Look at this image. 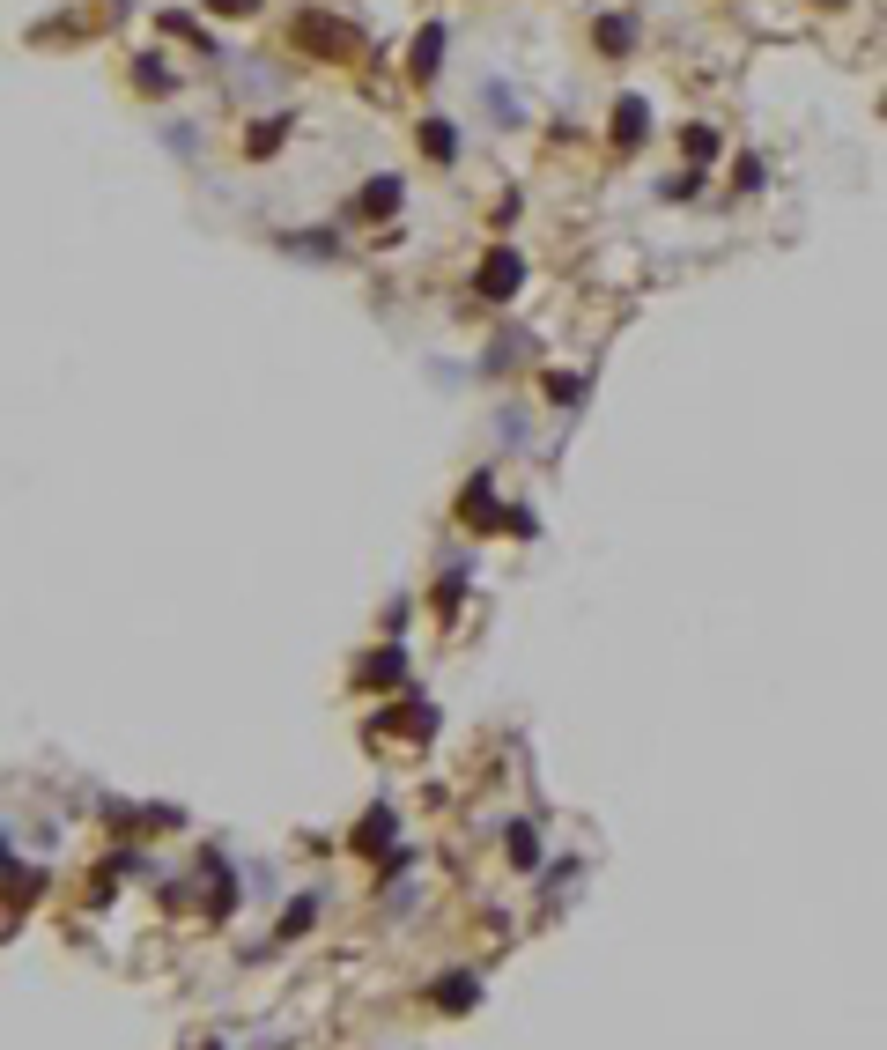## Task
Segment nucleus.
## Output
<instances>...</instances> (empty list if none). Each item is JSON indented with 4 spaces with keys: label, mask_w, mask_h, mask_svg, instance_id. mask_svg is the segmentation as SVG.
<instances>
[{
    "label": "nucleus",
    "mask_w": 887,
    "mask_h": 1050,
    "mask_svg": "<svg viewBox=\"0 0 887 1050\" xmlns=\"http://www.w3.org/2000/svg\"><path fill=\"white\" fill-rule=\"evenodd\" d=\"M518 281H525V259H518V252H488V267H481V296H518Z\"/></svg>",
    "instance_id": "1"
},
{
    "label": "nucleus",
    "mask_w": 887,
    "mask_h": 1050,
    "mask_svg": "<svg viewBox=\"0 0 887 1050\" xmlns=\"http://www.w3.org/2000/svg\"><path fill=\"white\" fill-rule=\"evenodd\" d=\"M614 141H621V148L644 141V104H621V111H614Z\"/></svg>",
    "instance_id": "2"
},
{
    "label": "nucleus",
    "mask_w": 887,
    "mask_h": 1050,
    "mask_svg": "<svg viewBox=\"0 0 887 1050\" xmlns=\"http://www.w3.org/2000/svg\"><path fill=\"white\" fill-rule=\"evenodd\" d=\"M311 917H318L311 895H304V903H289V917H281V932H274V940H304V925H311Z\"/></svg>",
    "instance_id": "3"
},
{
    "label": "nucleus",
    "mask_w": 887,
    "mask_h": 1050,
    "mask_svg": "<svg viewBox=\"0 0 887 1050\" xmlns=\"http://www.w3.org/2000/svg\"><path fill=\"white\" fill-rule=\"evenodd\" d=\"M437 52H444V30H422V45H414V74H422V82L437 74Z\"/></svg>",
    "instance_id": "4"
},
{
    "label": "nucleus",
    "mask_w": 887,
    "mask_h": 1050,
    "mask_svg": "<svg viewBox=\"0 0 887 1050\" xmlns=\"http://www.w3.org/2000/svg\"><path fill=\"white\" fill-rule=\"evenodd\" d=\"M422 148H429V156H444V163H451V148H459V134H451L444 119H429V126H422Z\"/></svg>",
    "instance_id": "5"
},
{
    "label": "nucleus",
    "mask_w": 887,
    "mask_h": 1050,
    "mask_svg": "<svg viewBox=\"0 0 887 1050\" xmlns=\"http://www.w3.org/2000/svg\"><path fill=\"white\" fill-rule=\"evenodd\" d=\"M599 45H607V52H629V23H614V15H607V23H599Z\"/></svg>",
    "instance_id": "6"
},
{
    "label": "nucleus",
    "mask_w": 887,
    "mask_h": 1050,
    "mask_svg": "<svg viewBox=\"0 0 887 1050\" xmlns=\"http://www.w3.org/2000/svg\"><path fill=\"white\" fill-rule=\"evenodd\" d=\"M466 991H474V984H466V977H451V984H437V1006H466Z\"/></svg>",
    "instance_id": "7"
},
{
    "label": "nucleus",
    "mask_w": 887,
    "mask_h": 1050,
    "mask_svg": "<svg viewBox=\"0 0 887 1050\" xmlns=\"http://www.w3.org/2000/svg\"><path fill=\"white\" fill-rule=\"evenodd\" d=\"M215 8H222V15H244V8H252V0H215Z\"/></svg>",
    "instance_id": "8"
},
{
    "label": "nucleus",
    "mask_w": 887,
    "mask_h": 1050,
    "mask_svg": "<svg viewBox=\"0 0 887 1050\" xmlns=\"http://www.w3.org/2000/svg\"><path fill=\"white\" fill-rule=\"evenodd\" d=\"M828 8H836V0H828Z\"/></svg>",
    "instance_id": "9"
}]
</instances>
